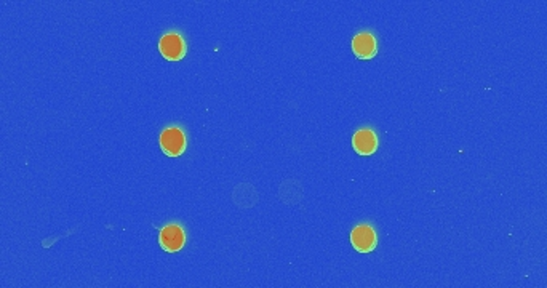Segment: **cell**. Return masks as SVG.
<instances>
[{"label": "cell", "mask_w": 547, "mask_h": 288, "mask_svg": "<svg viewBox=\"0 0 547 288\" xmlns=\"http://www.w3.org/2000/svg\"><path fill=\"white\" fill-rule=\"evenodd\" d=\"M159 50L163 55V58L170 59V61H178L186 55L184 39L175 32L165 34L159 42Z\"/></svg>", "instance_id": "3"}, {"label": "cell", "mask_w": 547, "mask_h": 288, "mask_svg": "<svg viewBox=\"0 0 547 288\" xmlns=\"http://www.w3.org/2000/svg\"><path fill=\"white\" fill-rule=\"evenodd\" d=\"M352 50L355 57L362 59L373 58L376 52H378V44H376L375 35H371L370 32L357 34L352 40Z\"/></svg>", "instance_id": "5"}, {"label": "cell", "mask_w": 547, "mask_h": 288, "mask_svg": "<svg viewBox=\"0 0 547 288\" xmlns=\"http://www.w3.org/2000/svg\"><path fill=\"white\" fill-rule=\"evenodd\" d=\"M350 244L354 245V249L362 253H368V251L375 250L376 244H378V237L371 226L360 224L354 227V231L350 232Z\"/></svg>", "instance_id": "2"}, {"label": "cell", "mask_w": 547, "mask_h": 288, "mask_svg": "<svg viewBox=\"0 0 547 288\" xmlns=\"http://www.w3.org/2000/svg\"><path fill=\"white\" fill-rule=\"evenodd\" d=\"M352 144L359 154L370 155V154H373L376 149H378V138H376V133L373 130L364 128V130H359L357 133L354 135Z\"/></svg>", "instance_id": "6"}, {"label": "cell", "mask_w": 547, "mask_h": 288, "mask_svg": "<svg viewBox=\"0 0 547 288\" xmlns=\"http://www.w3.org/2000/svg\"><path fill=\"white\" fill-rule=\"evenodd\" d=\"M160 146H162L163 153L170 155V157H178L186 149L184 131L178 127L165 128L162 135H160Z\"/></svg>", "instance_id": "1"}, {"label": "cell", "mask_w": 547, "mask_h": 288, "mask_svg": "<svg viewBox=\"0 0 547 288\" xmlns=\"http://www.w3.org/2000/svg\"><path fill=\"white\" fill-rule=\"evenodd\" d=\"M186 234L178 224H168L160 231V245L167 251H178L184 247Z\"/></svg>", "instance_id": "4"}]
</instances>
